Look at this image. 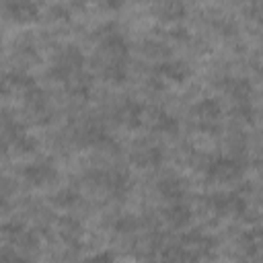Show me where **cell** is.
I'll list each match as a JSON object with an SVG mask.
<instances>
[{
    "label": "cell",
    "instance_id": "6da1fadb",
    "mask_svg": "<svg viewBox=\"0 0 263 263\" xmlns=\"http://www.w3.org/2000/svg\"><path fill=\"white\" fill-rule=\"evenodd\" d=\"M84 66V55L76 45H64L55 51L53 62L47 70L49 78L58 80V82H66L70 80L74 74H78Z\"/></svg>",
    "mask_w": 263,
    "mask_h": 263
},
{
    "label": "cell",
    "instance_id": "7a4b0ae2",
    "mask_svg": "<svg viewBox=\"0 0 263 263\" xmlns=\"http://www.w3.org/2000/svg\"><path fill=\"white\" fill-rule=\"evenodd\" d=\"M205 175L216 181V183H234L242 177V164L240 160L232 158V156H216V158H210L203 166Z\"/></svg>",
    "mask_w": 263,
    "mask_h": 263
},
{
    "label": "cell",
    "instance_id": "3957f363",
    "mask_svg": "<svg viewBox=\"0 0 263 263\" xmlns=\"http://www.w3.org/2000/svg\"><path fill=\"white\" fill-rule=\"evenodd\" d=\"M205 205L216 216H245L247 214V201L238 193H212L205 197Z\"/></svg>",
    "mask_w": 263,
    "mask_h": 263
},
{
    "label": "cell",
    "instance_id": "277c9868",
    "mask_svg": "<svg viewBox=\"0 0 263 263\" xmlns=\"http://www.w3.org/2000/svg\"><path fill=\"white\" fill-rule=\"evenodd\" d=\"M25 111L29 119L37 125H43L51 119V107H49L47 95L37 86H31L25 90Z\"/></svg>",
    "mask_w": 263,
    "mask_h": 263
},
{
    "label": "cell",
    "instance_id": "5b68a950",
    "mask_svg": "<svg viewBox=\"0 0 263 263\" xmlns=\"http://www.w3.org/2000/svg\"><path fill=\"white\" fill-rule=\"evenodd\" d=\"M193 117L197 119V127L205 129L208 134H216L218 132V119L222 115V107L216 99H201L193 105L191 109Z\"/></svg>",
    "mask_w": 263,
    "mask_h": 263
},
{
    "label": "cell",
    "instance_id": "8992f818",
    "mask_svg": "<svg viewBox=\"0 0 263 263\" xmlns=\"http://www.w3.org/2000/svg\"><path fill=\"white\" fill-rule=\"evenodd\" d=\"M92 181L115 197H123L129 191V179L123 171H95Z\"/></svg>",
    "mask_w": 263,
    "mask_h": 263
},
{
    "label": "cell",
    "instance_id": "52a82bcc",
    "mask_svg": "<svg viewBox=\"0 0 263 263\" xmlns=\"http://www.w3.org/2000/svg\"><path fill=\"white\" fill-rule=\"evenodd\" d=\"M2 10L10 21L18 25H27L39 18V6L33 0H2Z\"/></svg>",
    "mask_w": 263,
    "mask_h": 263
},
{
    "label": "cell",
    "instance_id": "ba28073f",
    "mask_svg": "<svg viewBox=\"0 0 263 263\" xmlns=\"http://www.w3.org/2000/svg\"><path fill=\"white\" fill-rule=\"evenodd\" d=\"M23 177L27 183H31L33 187H43V185H49L58 179V171L51 162H33V164H27L23 168Z\"/></svg>",
    "mask_w": 263,
    "mask_h": 263
},
{
    "label": "cell",
    "instance_id": "9c48e42d",
    "mask_svg": "<svg viewBox=\"0 0 263 263\" xmlns=\"http://www.w3.org/2000/svg\"><path fill=\"white\" fill-rule=\"evenodd\" d=\"M113 119L119 121V123H123V125H127V127H138L144 121V107L138 101L125 99V101H121L115 107Z\"/></svg>",
    "mask_w": 263,
    "mask_h": 263
},
{
    "label": "cell",
    "instance_id": "30bf717a",
    "mask_svg": "<svg viewBox=\"0 0 263 263\" xmlns=\"http://www.w3.org/2000/svg\"><path fill=\"white\" fill-rule=\"evenodd\" d=\"M129 158L140 168H154V166H158L164 160V154L154 144H140V146H136L132 150V156Z\"/></svg>",
    "mask_w": 263,
    "mask_h": 263
},
{
    "label": "cell",
    "instance_id": "8fae6325",
    "mask_svg": "<svg viewBox=\"0 0 263 263\" xmlns=\"http://www.w3.org/2000/svg\"><path fill=\"white\" fill-rule=\"evenodd\" d=\"M154 14L164 23H175L187 14V6L183 0H156Z\"/></svg>",
    "mask_w": 263,
    "mask_h": 263
},
{
    "label": "cell",
    "instance_id": "7c38bea8",
    "mask_svg": "<svg viewBox=\"0 0 263 263\" xmlns=\"http://www.w3.org/2000/svg\"><path fill=\"white\" fill-rule=\"evenodd\" d=\"M162 218H164L166 224L173 226V228H185V226L191 222L193 214H191L189 205H185V203L179 199V201H171V203L164 208Z\"/></svg>",
    "mask_w": 263,
    "mask_h": 263
},
{
    "label": "cell",
    "instance_id": "4fadbf2b",
    "mask_svg": "<svg viewBox=\"0 0 263 263\" xmlns=\"http://www.w3.org/2000/svg\"><path fill=\"white\" fill-rule=\"evenodd\" d=\"M222 90L226 92V97L232 99L234 105L249 103L251 101V92H253L249 80H245V78H226L222 82Z\"/></svg>",
    "mask_w": 263,
    "mask_h": 263
},
{
    "label": "cell",
    "instance_id": "5bb4252c",
    "mask_svg": "<svg viewBox=\"0 0 263 263\" xmlns=\"http://www.w3.org/2000/svg\"><path fill=\"white\" fill-rule=\"evenodd\" d=\"M35 84V80L25 72H6L0 74V95H8L14 90H27Z\"/></svg>",
    "mask_w": 263,
    "mask_h": 263
},
{
    "label": "cell",
    "instance_id": "9a60e30c",
    "mask_svg": "<svg viewBox=\"0 0 263 263\" xmlns=\"http://www.w3.org/2000/svg\"><path fill=\"white\" fill-rule=\"evenodd\" d=\"M185 191H187V185L177 175H166L158 181V193L166 201H179L181 197H185Z\"/></svg>",
    "mask_w": 263,
    "mask_h": 263
},
{
    "label": "cell",
    "instance_id": "2e32d148",
    "mask_svg": "<svg viewBox=\"0 0 263 263\" xmlns=\"http://www.w3.org/2000/svg\"><path fill=\"white\" fill-rule=\"evenodd\" d=\"M189 74H191L189 66L181 60H166L158 66V76L164 80H171V82H185L189 78Z\"/></svg>",
    "mask_w": 263,
    "mask_h": 263
},
{
    "label": "cell",
    "instance_id": "e0dca14e",
    "mask_svg": "<svg viewBox=\"0 0 263 263\" xmlns=\"http://www.w3.org/2000/svg\"><path fill=\"white\" fill-rule=\"evenodd\" d=\"M148 121H150L152 129L158 132V134L175 136V134L179 132V121H177V117H173V115L166 113V111H154L152 115H148Z\"/></svg>",
    "mask_w": 263,
    "mask_h": 263
},
{
    "label": "cell",
    "instance_id": "ac0fdd59",
    "mask_svg": "<svg viewBox=\"0 0 263 263\" xmlns=\"http://www.w3.org/2000/svg\"><path fill=\"white\" fill-rule=\"evenodd\" d=\"M58 230H60V236L68 242V245H78L80 238H82V224L72 218V216H66L58 222Z\"/></svg>",
    "mask_w": 263,
    "mask_h": 263
},
{
    "label": "cell",
    "instance_id": "d6986e66",
    "mask_svg": "<svg viewBox=\"0 0 263 263\" xmlns=\"http://www.w3.org/2000/svg\"><path fill=\"white\" fill-rule=\"evenodd\" d=\"M80 201V195L74 191V189H60L58 193H53V197H51V203L55 205V208H62V210H70V208H74L76 203Z\"/></svg>",
    "mask_w": 263,
    "mask_h": 263
},
{
    "label": "cell",
    "instance_id": "ffe728a7",
    "mask_svg": "<svg viewBox=\"0 0 263 263\" xmlns=\"http://www.w3.org/2000/svg\"><path fill=\"white\" fill-rule=\"evenodd\" d=\"M138 226H140V220L138 218H134V216H119L115 222H113V228H115V232H119V234H129V232H134V230H138Z\"/></svg>",
    "mask_w": 263,
    "mask_h": 263
},
{
    "label": "cell",
    "instance_id": "44dd1931",
    "mask_svg": "<svg viewBox=\"0 0 263 263\" xmlns=\"http://www.w3.org/2000/svg\"><path fill=\"white\" fill-rule=\"evenodd\" d=\"M23 232H25V226H23L21 222H16V220L6 222V224H2V226H0V234H2V236H6L10 242H14Z\"/></svg>",
    "mask_w": 263,
    "mask_h": 263
},
{
    "label": "cell",
    "instance_id": "7402d4cb",
    "mask_svg": "<svg viewBox=\"0 0 263 263\" xmlns=\"http://www.w3.org/2000/svg\"><path fill=\"white\" fill-rule=\"evenodd\" d=\"M45 16H47L49 23H64V21L70 18V10L64 4H51Z\"/></svg>",
    "mask_w": 263,
    "mask_h": 263
},
{
    "label": "cell",
    "instance_id": "603a6c76",
    "mask_svg": "<svg viewBox=\"0 0 263 263\" xmlns=\"http://www.w3.org/2000/svg\"><path fill=\"white\" fill-rule=\"evenodd\" d=\"M144 53L150 58H162L166 55V45L158 43V41H146L144 43Z\"/></svg>",
    "mask_w": 263,
    "mask_h": 263
},
{
    "label": "cell",
    "instance_id": "cb8c5ba5",
    "mask_svg": "<svg viewBox=\"0 0 263 263\" xmlns=\"http://www.w3.org/2000/svg\"><path fill=\"white\" fill-rule=\"evenodd\" d=\"M245 12H247V16H251V18H259V14H261V2H259V0H247Z\"/></svg>",
    "mask_w": 263,
    "mask_h": 263
},
{
    "label": "cell",
    "instance_id": "d4e9b609",
    "mask_svg": "<svg viewBox=\"0 0 263 263\" xmlns=\"http://www.w3.org/2000/svg\"><path fill=\"white\" fill-rule=\"evenodd\" d=\"M168 37H173V39H187L189 35H187V29H183V27H175V29L168 31Z\"/></svg>",
    "mask_w": 263,
    "mask_h": 263
},
{
    "label": "cell",
    "instance_id": "484cf974",
    "mask_svg": "<svg viewBox=\"0 0 263 263\" xmlns=\"http://www.w3.org/2000/svg\"><path fill=\"white\" fill-rule=\"evenodd\" d=\"M95 259H113V255H109V253H99V255H95Z\"/></svg>",
    "mask_w": 263,
    "mask_h": 263
},
{
    "label": "cell",
    "instance_id": "4316f807",
    "mask_svg": "<svg viewBox=\"0 0 263 263\" xmlns=\"http://www.w3.org/2000/svg\"><path fill=\"white\" fill-rule=\"evenodd\" d=\"M0 49H2V41H0Z\"/></svg>",
    "mask_w": 263,
    "mask_h": 263
}]
</instances>
